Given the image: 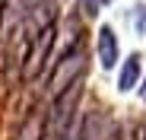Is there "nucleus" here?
I'll list each match as a JSON object with an SVG mask.
<instances>
[{
	"label": "nucleus",
	"mask_w": 146,
	"mask_h": 140,
	"mask_svg": "<svg viewBox=\"0 0 146 140\" xmlns=\"http://www.w3.org/2000/svg\"><path fill=\"white\" fill-rule=\"evenodd\" d=\"M76 105H80V80L67 86L60 96H54L51 115H48V140H57L60 134L76 127Z\"/></svg>",
	"instance_id": "f257e3e1"
},
{
	"label": "nucleus",
	"mask_w": 146,
	"mask_h": 140,
	"mask_svg": "<svg viewBox=\"0 0 146 140\" xmlns=\"http://www.w3.org/2000/svg\"><path fill=\"white\" fill-rule=\"evenodd\" d=\"M51 45H54V26L48 22L44 29H38V32L32 35V51H29V57H26L29 64H26V70H22L26 77H35V73H38V67L44 64L48 51H51Z\"/></svg>",
	"instance_id": "f03ea898"
},
{
	"label": "nucleus",
	"mask_w": 146,
	"mask_h": 140,
	"mask_svg": "<svg viewBox=\"0 0 146 140\" xmlns=\"http://www.w3.org/2000/svg\"><path fill=\"white\" fill-rule=\"evenodd\" d=\"M99 64L105 70H111L117 64V38H114L111 26H102L99 29Z\"/></svg>",
	"instance_id": "7ed1b4c3"
},
{
	"label": "nucleus",
	"mask_w": 146,
	"mask_h": 140,
	"mask_svg": "<svg viewBox=\"0 0 146 140\" xmlns=\"http://www.w3.org/2000/svg\"><path fill=\"white\" fill-rule=\"evenodd\" d=\"M137 80H140V57H137V54H130V57L124 61V67H121L117 89H121V92H130V89L137 86Z\"/></svg>",
	"instance_id": "20e7f679"
},
{
	"label": "nucleus",
	"mask_w": 146,
	"mask_h": 140,
	"mask_svg": "<svg viewBox=\"0 0 146 140\" xmlns=\"http://www.w3.org/2000/svg\"><path fill=\"white\" fill-rule=\"evenodd\" d=\"M137 29H140V32H143V35H146V10H143V13H140V16H137Z\"/></svg>",
	"instance_id": "39448f33"
},
{
	"label": "nucleus",
	"mask_w": 146,
	"mask_h": 140,
	"mask_svg": "<svg viewBox=\"0 0 146 140\" xmlns=\"http://www.w3.org/2000/svg\"><path fill=\"white\" fill-rule=\"evenodd\" d=\"M57 140H76V127H73V131H67V134H60Z\"/></svg>",
	"instance_id": "423d86ee"
},
{
	"label": "nucleus",
	"mask_w": 146,
	"mask_h": 140,
	"mask_svg": "<svg viewBox=\"0 0 146 140\" xmlns=\"http://www.w3.org/2000/svg\"><path fill=\"white\" fill-rule=\"evenodd\" d=\"M140 99H143V102H146V83H143V89H140Z\"/></svg>",
	"instance_id": "0eeeda50"
},
{
	"label": "nucleus",
	"mask_w": 146,
	"mask_h": 140,
	"mask_svg": "<svg viewBox=\"0 0 146 140\" xmlns=\"http://www.w3.org/2000/svg\"><path fill=\"white\" fill-rule=\"evenodd\" d=\"M29 3H32V7H38V3H41V0H29Z\"/></svg>",
	"instance_id": "6e6552de"
}]
</instances>
